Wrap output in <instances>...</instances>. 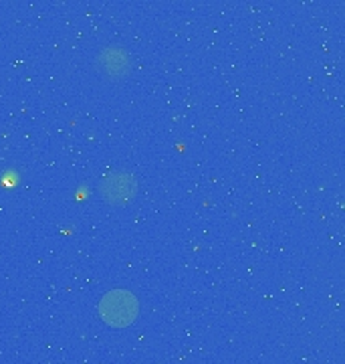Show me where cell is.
<instances>
[{
	"mask_svg": "<svg viewBox=\"0 0 345 364\" xmlns=\"http://www.w3.org/2000/svg\"><path fill=\"white\" fill-rule=\"evenodd\" d=\"M97 312L107 326L128 328L140 316V301L128 289H114L99 299Z\"/></svg>",
	"mask_w": 345,
	"mask_h": 364,
	"instance_id": "6da1fadb",
	"label": "cell"
},
{
	"mask_svg": "<svg viewBox=\"0 0 345 364\" xmlns=\"http://www.w3.org/2000/svg\"><path fill=\"white\" fill-rule=\"evenodd\" d=\"M97 191H99V195L107 205L126 207L129 203H133V198L138 196L140 184H138V178L131 172L117 170V172H109V174L103 176L99 181Z\"/></svg>",
	"mask_w": 345,
	"mask_h": 364,
	"instance_id": "7a4b0ae2",
	"label": "cell"
},
{
	"mask_svg": "<svg viewBox=\"0 0 345 364\" xmlns=\"http://www.w3.org/2000/svg\"><path fill=\"white\" fill-rule=\"evenodd\" d=\"M97 71L109 79H121L131 71V57L121 47H105L95 61Z\"/></svg>",
	"mask_w": 345,
	"mask_h": 364,
	"instance_id": "3957f363",
	"label": "cell"
}]
</instances>
